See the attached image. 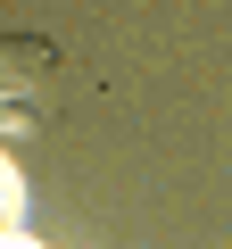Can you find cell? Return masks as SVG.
I'll return each mask as SVG.
<instances>
[{"instance_id": "cell-1", "label": "cell", "mask_w": 232, "mask_h": 249, "mask_svg": "<svg viewBox=\"0 0 232 249\" xmlns=\"http://www.w3.org/2000/svg\"><path fill=\"white\" fill-rule=\"evenodd\" d=\"M58 75V50L42 34H0V100H17V91H42Z\"/></svg>"}]
</instances>
